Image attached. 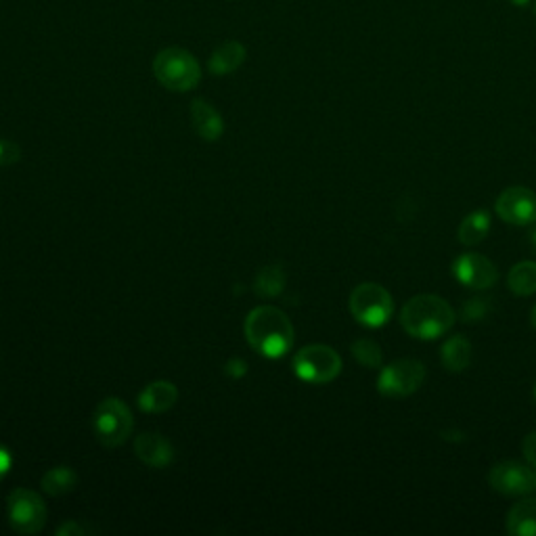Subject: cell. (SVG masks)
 Masks as SVG:
<instances>
[{
	"mask_svg": "<svg viewBox=\"0 0 536 536\" xmlns=\"http://www.w3.org/2000/svg\"><path fill=\"white\" fill-rule=\"evenodd\" d=\"M245 338L266 359H281L294 346V325L283 310L258 306L245 319Z\"/></svg>",
	"mask_w": 536,
	"mask_h": 536,
	"instance_id": "cell-1",
	"label": "cell"
},
{
	"mask_svg": "<svg viewBox=\"0 0 536 536\" xmlns=\"http://www.w3.org/2000/svg\"><path fill=\"white\" fill-rule=\"evenodd\" d=\"M400 325L411 338L436 340L455 325V310L440 296L421 294L402 306Z\"/></svg>",
	"mask_w": 536,
	"mask_h": 536,
	"instance_id": "cell-2",
	"label": "cell"
},
{
	"mask_svg": "<svg viewBox=\"0 0 536 536\" xmlns=\"http://www.w3.org/2000/svg\"><path fill=\"white\" fill-rule=\"evenodd\" d=\"M153 74L158 82L174 93H187L201 80V67L197 59L178 47H168L153 59Z\"/></svg>",
	"mask_w": 536,
	"mask_h": 536,
	"instance_id": "cell-3",
	"label": "cell"
},
{
	"mask_svg": "<svg viewBox=\"0 0 536 536\" xmlns=\"http://www.w3.org/2000/svg\"><path fill=\"white\" fill-rule=\"evenodd\" d=\"M132 428V411L120 398H105L103 402H99L93 413V430L103 446H107V449L122 446L132 434Z\"/></svg>",
	"mask_w": 536,
	"mask_h": 536,
	"instance_id": "cell-4",
	"label": "cell"
},
{
	"mask_svg": "<svg viewBox=\"0 0 536 536\" xmlns=\"http://www.w3.org/2000/svg\"><path fill=\"white\" fill-rule=\"evenodd\" d=\"M350 312L365 327H382L392 319L394 300L379 283H361L350 294Z\"/></svg>",
	"mask_w": 536,
	"mask_h": 536,
	"instance_id": "cell-5",
	"label": "cell"
},
{
	"mask_svg": "<svg viewBox=\"0 0 536 536\" xmlns=\"http://www.w3.org/2000/svg\"><path fill=\"white\" fill-rule=\"evenodd\" d=\"M342 371V359L331 346L312 344L294 359V373L306 384H329Z\"/></svg>",
	"mask_w": 536,
	"mask_h": 536,
	"instance_id": "cell-6",
	"label": "cell"
},
{
	"mask_svg": "<svg viewBox=\"0 0 536 536\" xmlns=\"http://www.w3.org/2000/svg\"><path fill=\"white\" fill-rule=\"evenodd\" d=\"M9 526L19 534H36L47 524V507L28 488H15L7 499Z\"/></svg>",
	"mask_w": 536,
	"mask_h": 536,
	"instance_id": "cell-7",
	"label": "cell"
},
{
	"mask_svg": "<svg viewBox=\"0 0 536 536\" xmlns=\"http://www.w3.org/2000/svg\"><path fill=\"white\" fill-rule=\"evenodd\" d=\"M423 379H426V367H423V363L402 359L382 369V373L377 377V390L388 398H405L423 386Z\"/></svg>",
	"mask_w": 536,
	"mask_h": 536,
	"instance_id": "cell-8",
	"label": "cell"
},
{
	"mask_svg": "<svg viewBox=\"0 0 536 536\" xmlns=\"http://www.w3.org/2000/svg\"><path fill=\"white\" fill-rule=\"evenodd\" d=\"M488 484L501 495L524 497L536 490V472L532 465H524L518 461H503L490 469Z\"/></svg>",
	"mask_w": 536,
	"mask_h": 536,
	"instance_id": "cell-9",
	"label": "cell"
},
{
	"mask_svg": "<svg viewBox=\"0 0 536 536\" xmlns=\"http://www.w3.org/2000/svg\"><path fill=\"white\" fill-rule=\"evenodd\" d=\"M497 214L509 225H532L536 222V193L520 185L505 189L497 199Z\"/></svg>",
	"mask_w": 536,
	"mask_h": 536,
	"instance_id": "cell-10",
	"label": "cell"
},
{
	"mask_svg": "<svg viewBox=\"0 0 536 536\" xmlns=\"http://www.w3.org/2000/svg\"><path fill=\"white\" fill-rule=\"evenodd\" d=\"M453 275L457 277L461 285L472 287V289H488V287H493L499 279L497 266L486 256L474 254V252L463 254L455 260Z\"/></svg>",
	"mask_w": 536,
	"mask_h": 536,
	"instance_id": "cell-11",
	"label": "cell"
},
{
	"mask_svg": "<svg viewBox=\"0 0 536 536\" xmlns=\"http://www.w3.org/2000/svg\"><path fill=\"white\" fill-rule=\"evenodd\" d=\"M134 453L137 457L153 469H162L172 463L174 459V449L172 444L155 432H145L137 440H134Z\"/></svg>",
	"mask_w": 536,
	"mask_h": 536,
	"instance_id": "cell-12",
	"label": "cell"
},
{
	"mask_svg": "<svg viewBox=\"0 0 536 536\" xmlns=\"http://www.w3.org/2000/svg\"><path fill=\"white\" fill-rule=\"evenodd\" d=\"M191 122L199 137L210 143L218 141L225 132V122H222L216 107L204 99H195L191 103Z\"/></svg>",
	"mask_w": 536,
	"mask_h": 536,
	"instance_id": "cell-13",
	"label": "cell"
},
{
	"mask_svg": "<svg viewBox=\"0 0 536 536\" xmlns=\"http://www.w3.org/2000/svg\"><path fill=\"white\" fill-rule=\"evenodd\" d=\"M178 400V390L170 382H153L139 394V407L147 413L170 411Z\"/></svg>",
	"mask_w": 536,
	"mask_h": 536,
	"instance_id": "cell-14",
	"label": "cell"
},
{
	"mask_svg": "<svg viewBox=\"0 0 536 536\" xmlns=\"http://www.w3.org/2000/svg\"><path fill=\"white\" fill-rule=\"evenodd\" d=\"M245 55H248V51H245V47L241 42H237V40L222 42L210 57V63H208L210 72L214 76L233 74L235 70H239L241 63L245 61Z\"/></svg>",
	"mask_w": 536,
	"mask_h": 536,
	"instance_id": "cell-15",
	"label": "cell"
},
{
	"mask_svg": "<svg viewBox=\"0 0 536 536\" xmlns=\"http://www.w3.org/2000/svg\"><path fill=\"white\" fill-rule=\"evenodd\" d=\"M507 532L511 536H536V497H528L507 513Z\"/></svg>",
	"mask_w": 536,
	"mask_h": 536,
	"instance_id": "cell-16",
	"label": "cell"
},
{
	"mask_svg": "<svg viewBox=\"0 0 536 536\" xmlns=\"http://www.w3.org/2000/svg\"><path fill=\"white\" fill-rule=\"evenodd\" d=\"M440 359L446 371L461 373L463 369H467L469 363H472V344H469V340L463 338V335H453V338L444 342L440 350Z\"/></svg>",
	"mask_w": 536,
	"mask_h": 536,
	"instance_id": "cell-17",
	"label": "cell"
},
{
	"mask_svg": "<svg viewBox=\"0 0 536 536\" xmlns=\"http://www.w3.org/2000/svg\"><path fill=\"white\" fill-rule=\"evenodd\" d=\"M40 484L47 495L61 497V495L72 493V490L78 486V474L70 465H57V467H51L49 472L42 476Z\"/></svg>",
	"mask_w": 536,
	"mask_h": 536,
	"instance_id": "cell-18",
	"label": "cell"
},
{
	"mask_svg": "<svg viewBox=\"0 0 536 536\" xmlns=\"http://www.w3.org/2000/svg\"><path fill=\"white\" fill-rule=\"evenodd\" d=\"M490 231V214L486 210H476L463 218L459 225V241L463 245H478L486 239Z\"/></svg>",
	"mask_w": 536,
	"mask_h": 536,
	"instance_id": "cell-19",
	"label": "cell"
},
{
	"mask_svg": "<svg viewBox=\"0 0 536 536\" xmlns=\"http://www.w3.org/2000/svg\"><path fill=\"white\" fill-rule=\"evenodd\" d=\"M507 285L516 296L536 294V262H518L507 275Z\"/></svg>",
	"mask_w": 536,
	"mask_h": 536,
	"instance_id": "cell-20",
	"label": "cell"
},
{
	"mask_svg": "<svg viewBox=\"0 0 536 536\" xmlns=\"http://www.w3.org/2000/svg\"><path fill=\"white\" fill-rule=\"evenodd\" d=\"M285 287V275L279 266H266L256 275V294L262 298H275Z\"/></svg>",
	"mask_w": 536,
	"mask_h": 536,
	"instance_id": "cell-21",
	"label": "cell"
},
{
	"mask_svg": "<svg viewBox=\"0 0 536 536\" xmlns=\"http://www.w3.org/2000/svg\"><path fill=\"white\" fill-rule=\"evenodd\" d=\"M352 354H354V359L359 361L363 367H369V369L382 367V359H384L382 348H379V344L369 340V338L356 340L352 344Z\"/></svg>",
	"mask_w": 536,
	"mask_h": 536,
	"instance_id": "cell-22",
	"label": "cell"
},
{
	"mask_svg": "<svg viewBox=\"0 0 536 536\" xmlns=\"http://www.w3.org/2000/svg\"><path fill=\"white\" fill-rule=\"evenodd\" d=\"M490 310H493V304H490L488 298H480V296L469 298L463 302L461 319L465 323H480L490 315Z\"/></svg>",
	"mask_w": 536,
	"mask_h": 536,
	"instance_id": "cell-23",
	"label": "cell"
},
{
	"mask_svg": "<svg viewBox=\"0 0 536 536\" xmlns=\"http://www.w3.org/2000/svg\"><path fill=\"white\" fill-rule=\"evenodd\" d=\"M21 160V147L13 141H0V168L15 166Z\"/></svg>",
	"mask_w": 536,
	"mask_h": 536,
	"instance_id": "cell-24",
	"label": "cell"
},
{
	"mask_svg": "<svg viewBox=\"0 0 536 536\" xmlns=\"http://www.w3.org/2000/svg\"><path fill=\"white\" fill-rule=\"evenodd\" d=\"M522 453L528 461V465H532L536 469V432H530L524 442H522Z\"/></svg>",
	"mask_w": 536,
	"mask_h": 536,
	"instance_id": "cell-25",
	"label": "cell"
},
{
	"mask_svg": "<svg viewBox=\"0 0 536 536\" xmlns=\"http://www.w3.org/2000/svg\"><path fill=\"white\" fill-rule=\"evenodd\" d=\"M91 532H93V528H86V526H82L78 522H65L63 526L57 528V534H61V536H67V534L84 536V534H91Z\"/></svg>",
	"mask_w": 536,
	"mask_h": 536,
	"instance_id": "cell-26",
	"label": "cell"
},
{
	"mask_svg": "<svg viewBox=\"0 0 536 536\" xmlns=\"http://www.w3.org/2000/svg\"><path fill=\"white\" fill-rule=\"evenodd\" d=\"M13 467V457H11V451L5 449L3 444H0V480H3Z\"/></svg>",
	"mask_w": 536,
	"mask_h": 536,
	"instance_id": "cell-27",
	"label": "cell"
},
{
	"mask_svg": "<svg viewBox=\"0 0 536 536\" xmlns=\"http://www.w3.org/2000/svg\"><path fill=\"white\" fill-rule=\"evenodd\" d=\"M509 3H511L513 7H518V9H522V7H528V5L532 3V0H509Z\"/></svg>",
	"mask_w": 536,
	"mask_h": 536,
	"instance_id": "cell-28",
	"label": "cell"
},
{
	"mask_svg": "<svg viewBox=\"0 0 536 536\" xmlns=\"http://www.w3.org/2000/svg\"><path fill=\"white\" fill-rule=\"evenodd\" d=\"M530 321H532V327L536 329V306H534L532 312H530Z\"/></svg>",
	"mask_w": 536,
	"mask_h": 536,
	"instance_id": "cell-29",
	"label": "cell"
},
{
	"mask_svg": "<svg viewBox=\"0 0 536 536\" xmlns=\"http://www.w3.org/2000/svg\"><path fill=\"white\" fill-rule=\"evenodd\" d=\"M532 245H534V248H536V229L532 231Z\"/></svg>",
	"mask_w": 536,
	"mask_h": 536,
	"instance_id": "cell-30",
	"label": "cell"
},
{
	"mask_svg": "<svg viewBox=\"0 0 536 536\" xmlns=\"http://www.w3.org/2000/svg\"><path fill=\"white\" fill-rule=\"evenodd\" d=\"M534 398H536V386H534Z\"/></svg>",
	"mask_w": 536,
	"mask_h": 536,
	"instance_id": "cell-31",
	"label": "cell"
},
{
	"mask_svg": "<svg viewBox=\"0 0 536 536\" xmlns=\"http://www.w3.org/2000/svg\"><path fill=\"white\" fill-rule=\"evenodd\" d=\"M534 15H536V3H534Z\"/></svg>",
	"mask_w": 536,
	"mask_h": 536,
	"instance_id": "cell-32",
	"label": "cell"
}]
</instances>
